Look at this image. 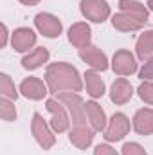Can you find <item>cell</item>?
Listing matches in <instances>:
<instances>
[{"label":"cell","mask_w":153,"mask_h":155,"mask_svg":"<svg viewBox=\"0 0 153 155\" xmlns=\"http://www.w3.org/2000/svg\"><path fill=\"white\" fill-rule=\"evenodd\" d=\"M58 99L67 107L72 124L74 126H85L86 124V110H85V101L77 92H60Z\"/></svg>","instance_id":"obj_3"},{"label":"cell","mask_w":153,"mask_h":155,"mask_svg":"<svg viewBox=\"0 0 153 155\" xmlns=\"http://www.w3.org/2000/svg\"><path fill=\"white\" fill-rule=\"evenodd\" d=\"M20 92L27 97V99H43L47 94H49V87H45V83L40 79V78H25L22 83H20Z\"/></svg>","instance_id":"obj_12"},{"label":"cell","mask_w":153,"mask_h":155,"mask_svg":"<svg viewBox=\"0 0 153 155\" xmlns=\"http://www.w3.org/2000/svg\"><path fill=\"white\" fill-rule=\"evenodd\" d=\"M5 41H7V27L2 24V41H0V47H5Z\"/></svg>","instance_id":"obj_27"},{"label":"cell","mask_w":153,"mask_h":155,"mask_svg":"<svg viewBox=\"0 0 153 155\" xmlns=\"http://www.w3.org/2000/svg\"><path fill=\"white\" fill-rule=\"evenodd\" d=\"M20 4H24V5H29V7H33V5H36L40 4V0H18Z\"/></svg>","instance_id":"obj_28"},{"label":"cell","mask_w":153,"mask_h":155,"mask_svg":"<svg viewBox=\"0 0 153 155\" xmlns=\"http://www.w3.org/2000/svg\"><path fill=\"white\" fill-rule=\"evenodd\" d=\"M34 25L45 38H56L61 35V29H63L58 16H54L50 13H38L34 16Z\"/></svg>","instance_id":"obj_8"},{"label":"cell","mask_w":153,"mask_h":155,"mask_svg":"<svg viewBox=\"0 0 153 155\" xmlns=\"http://www.w3.org/2000/svg\"><path fill=\"white\" fill-rule=\"evenodd\" d=\"M79 58L86 65H90L92 71H101L103 72V71L108 69V58H106V54L101 49L94 47V45H88L85 49H79Z\"/></svg>","instance_id":"obj_10"},{"label":"cell","mask_w":153,"mask_h":155,"mask_svg":"<svg viewBox=\"0 0 153 155\" xmlns=\"http://www.w3.org/2000/svg\"><path fill=\"white\" fill-rule=\"evenodd\" d=\"M0 94L4 96V97H9V99H15L16 101V97H18V92H16V87H15V83H13V79L7 76V74H0Z\"/></svg>","instance_id":"obj_21"},{"label":"cell","mask_w":153,"mask_h":155,"mask_svg":"<svg viewBox=\"0 0 153 155\" xmlns=\"http://www.w3.org/2000/svg\"><path fill=\"white\" fill-rule=\"evenodd\" d=\"M85 110H86V119L92 126L94 132H103L106 130V116L105 110L96 103V101H86L85 103Z\"/></svg>","instance_id":"obj_15"},{"label":"cell","mask_w":153,"mask_h":155,"mask_svg":"<svg viewBox=\"0 0 153 155\" xmlns=\"http://www.w3.org/2000/svg\"><path fill=\"white\" fill-rule=\"evenodd\" d=\"M122 155H148L139 143H126L122 146Z\"/></svg>","instance_id":"obj_24"},{"label":"cell","mask_w":153,"mask_h":155,"mask_svg":"<svg viewBox=\"0 0 153 155\" xmlns=\"http://www.w3.org/2000/svg\"><path fill=\"white\" fill-rule=\"evenodd\" d=\"M83 78H85L86 92H88L94 99L103 97V94H105V81L101 79V76H99L96 71H86Z\"/></svg>","instance_id":"obj_19"},{"label":"cell","mask_w":153,"mask_h":155,"mask_svg":"<svg viewBox=\"0 0 153 155\" xmlns=\"http://www.w3.org/2000/svg\"><path fill=\"white\" fill-rule=\"evenodd\" d=\"M135 51H137V56L141 60H150L151 58L153 56V31H144L139 36Z\"/></svg>","instance_id":"obj_20"},{"label":"cell","mask_w":153,"mask_h":155,"mask_svg":"<svg viewBox=\"0 0 153 155\" xmlns=\"http://www.w3.org/2000/svg\"><path fill=\"white\" fill-rule=\"evenodd\" d=\"M31 132H33V135H34L36 143H38L43 150H50V148L54 146L56 137H54L52 130L49 128V124L45 123V119L41 117V114H38V112H34V114H33Z\"/></svg>","instance_id":"obj_6"},{"label":"cell","mask_w":153,"mask_h":155,"mask_svg":"<svg viewBox=\"0 0 153 155\" xmlns=\"http://www.w3.org/2000/svg\"><path fill=\"white\" fill-rule=\"evenodd\" d=\"M69 41L77 47V49H85L90 45L92 41V29L86 22H76L70 25L69 29Z\"/></svg>","instance_id":"obj_11"},{"label":"cell","mask_w":153,"mask_h":155,"mask_svg":"<svg viewBox=\"0 0 153 155\" xmlns=\"http://www.w3.org/2000/svg\"><path fill=\"white\" fill-rule=\"evenodd\" d=\"M69 139H70V143H72L76 148L86 150V148L92 144V141H94V130L88 128L86 124H85V126H74V128L70 130V134H69Z\"/></svg>","instance_id":"obj_17"},{"label":"cell","mask_w":153,"mask_h":155,"mask_svg":"<svg viewBox=\"0 0 153 155\" xmlns=\"http://www.w3.org/2000/svg\"><path fill=\"white\" fill-rule=\"evenodd\" d=\"M49 58H50V54H49V51H47L45 47H36L34 51H31L29 54L24 56V60H22V67L27 69V71H34V69L41 67L43 63H47Z\"/></svg>","instance_id":"obj_18"},{"label":"cell","mask_w":153,"mask_h":155,"mask_svg":"<svg viewBox=\"0 0 153 155\" xmlns=\"http://www.w3.org/2000/svg\"><path fill=\"white\" fill-rule=\"evenodd\" d=\"M79 9L86 20L96 24H103L110 16V5L106 4V0H81Z\"/></svg>","instance_id":"obj_5"},{"label":"cell","mask_w":153,"mask_h":155,"mask_svg":"<svg viewBox=\"0 0 153 155\" xmlns=\"http://www.w3.org/2000/svg\"><path fill=\"white\" fill-rule=\"evenodd\" d=\"M133 96V88H132V83L126 79V78H119L112 83V88H110V99L115 105H126Z\"/></svg>","instance_id":"obj_14"},{"label":"cell","mask_w":153,"mask_h":155,"mask_svg":"<svg viewBox=\"0 0 153 155\" xmlns=\"http://www.w3.org/2000/svg\"><path fill=\"white\" fill-rule=\"evenodd\" d=\"M139 78H141L142 81H151L153 79V56L150 60H146V63L142 65V69H141V72H139Z\"/></svg>","instance_id":"obj_25"},{"label":"cell","mask_w":153,"mask_h":155,"mask_svg":"<svg viewBox=\"0 0 153 155\" xmlns=\"http://www.w3.org/2000/svg\"><path fill=\"white\" fill-rule=\"evenodd\" d=\"M112 71L117 76H132L137 71L135 56L130 51H126V49L115 51L114 58H112Z\"/></svg>","instance_id":"obj_7"},{"label":"cell","mask_w":153,"mask_h":155,"mask_svg":"<svg viewBox=\"0 0 153 155\" xmlns=\"http://www.w3.org/2000/svg\"><path fill=\"white\" fill-rule=\"evenodd\" d=\"M133 130L139 135L153 134V108H141L133 116Z\"/></svg>","instance_id":"obj_16"},{"label":"cell","mask_w":153,"mask_h":155,"mask_svg":"<svg viewBox=\"0 0 153 155\" xmlns=\"http://www.w3.org/2000/svg\"><path fill=\"white\" fill-rule=\"evenodd\" d=\"M45 107H47V110L50 112V128L56 132V134H63V132H67L69 130V126H70V119L67 116V107L56 97V99H47L45 101Z\"/></svg>","instance_id":"obj_4"},{"label":"cell","mask_w":153,"mask_h":155,"mask_svg":"<svg viewBox=\"0 0 153 155\" xmlns=\"http://www.w3.org/2000/svg\"><path fill=\"white\" fill-rule=\"evenodd\" d=\"M148 18H150V13L144 7V4L137 0H121L119 13L112 16V25L121 33H132L144 27Z\"/></svg>","instance_id":"obj_2"},{"label":"cell","mask_w":153,"mask_h":155,"mask_svg":"<svg viewBox=\"0 0 153 155\" xmlns=\"http://www.w3.org/2000/svg\"><path fill=\"white\" fill-rule=\"evenodd\" d=\"M128 132H130V119L122 112H117L112 116L106 130H105V139L106 141H121Z\"/></svg>","instance_id":"obj_9"},{"label":"cell","mask_w":153,"mask_h":155,"mask_svg":"<svg viewBox=\"0 0 153 155\" xmlns=\"http://www.w3.org/2000/svg\"><path fill=\"white\" fill-rule=\"evenodd\" d=\"M139 97L144 101V103H148V105H153V83L151 81H142L141 85H139Z\"/></svg>","instance_id":"obj_23"},{"label":"cell","mask_w":153,"mask_h":155,"mask_svg":"<svg viewBox=\"0 0 153 155\" xmlns=\"http://www.w3.org/2000/svg\"><path fill=\"white\" fill-rule=\"evenodd\" d=\"M0 117L4 121H15L16 119V108L15 105L9 101V97H4L0 99Z\"/></svg>","instance_id":"obj_22"},{"label":"cell","mask_w":153,"mask_h":155,"mask_svg":"<svg viewBox=\"0 0 153 155\" xmlns=\"http://www.w3.org/2000/svg\"><path fill=\"white\" fill-rule=\"evenodd\" d=\"M34 43H36V35H34V31L29 29V27H18V29H15L13 35H11V45H13V49L18 51V52L29 51Z\"/></svg>","instance_id":"obj_13"},{"label":"cell","mask_w":153,"mask_h":155,"mask_svg":"<svg viewBox=\"0 0 153 155\" xmlns=\"http://www.w3.org/2000/svg\"><path fill=\"white\" fill-rule=\"evenodd\" d=\"M45 79L50 94L60 92H79L83 88V81L76 67L65 61L50 63L45 71Z\"/></svg>","instance_id":"obj_1"},{"label":"cell","mask_w":153,"mask_h":155,"mask_svg":"<svg viewBox=\"0 0 153 155\" xmlns=\"http://www.w3.org/2000/svg\"><path fill=\"white\" fill-rule=\"evenodd\" d=\"M94 155H119V153L115 152L112 146H108V144H99V146H96Z\"/></svg>","instance_id":"obj_26"},{"label":"cell","mask_w":153,"mask_h":155,"mask_svg":"<svg viewBox=\"0 0 153 155\" xmlns=\"http://www.w3.org/2000/svg\"><path fill=\"white\" fill-rule=\"evenodd\" d=\"M148 7H150V11H153V0H148Z\"/></svg>","instance_id":"obj_29"}]
</instances>
